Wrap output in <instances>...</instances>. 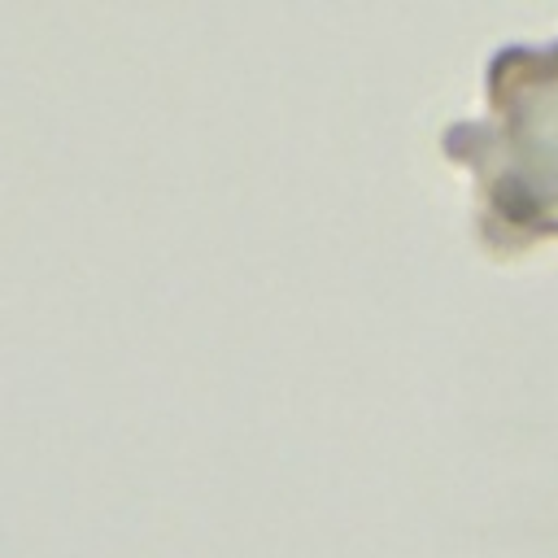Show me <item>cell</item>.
Instances as JSON below:
<instances>
[{
  "mask_svg": "<svg viewBox=\"0 0 558 558\" xmlns=\"http://www.w3.org/2000/svg\"><path fill=\"white\" fill-rule=\"evenodd\" d=\"M440 153L475 179L471 231L484 253L558 240V35L501 44L484 65V113L449 122Z\"/></svg>",
  "mask_w": 558,
  "mask_h": 558,
  "instance_id": "1",
  "label": "cell"
}]
</instances>
